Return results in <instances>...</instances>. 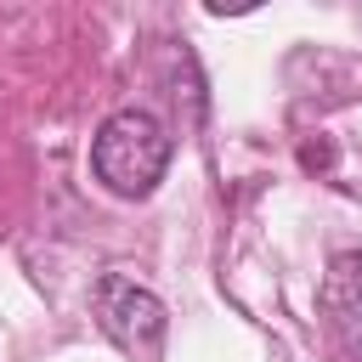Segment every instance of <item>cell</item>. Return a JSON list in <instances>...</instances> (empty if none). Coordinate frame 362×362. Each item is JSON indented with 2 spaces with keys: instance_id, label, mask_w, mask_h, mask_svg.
<instances>
[{
  "instance_id": "3",
  "label": "cell",
  "mask_w": 362,
  "mask_h": 362,
  "mask_svg": "<svg viewBox=\"0 0 362 362\" xmlns=\"http://www.w3.org/2000/svg\"><path fill=\"white\" fill-rule=\"evenodd\" d=\"M317 305H322V317H328L339 334L362 339V249H339V255L328 260L322 288H317Z\"/></svg>"
},
{
  "instance_id": "1",
  "label": "cell",
  "mask_w": 362,
  "mask_h": 362,
  "mask_svg": "<svg viewBox=\"0 0 362 362\" xmlns=\"http://www.w3.org/2000/svg\"><path fill=\"white\" fill-rule=\"evenodd\" d=\"M175 136L147 107H119L90 136V170L113 198H147L170 170Z\"/></svg>"
},
{
  "instance_id": "2",
  "label": "cell",
  "mask_w": 362,
  "mask_h": 362,
  "mask_svg": "<svg viewBox=\"0 0 362 362\" xmlns=\"http://www.w3.org/2000/svg\"><path fill=\"white\" fill-rule=\"evenodd\" d=\"M96 322L102 334L130 356V362H158L164 356V334H170V311L153 288H141L136 277L107 272L96 283Z\"/></svg>"
}]
</instances>
